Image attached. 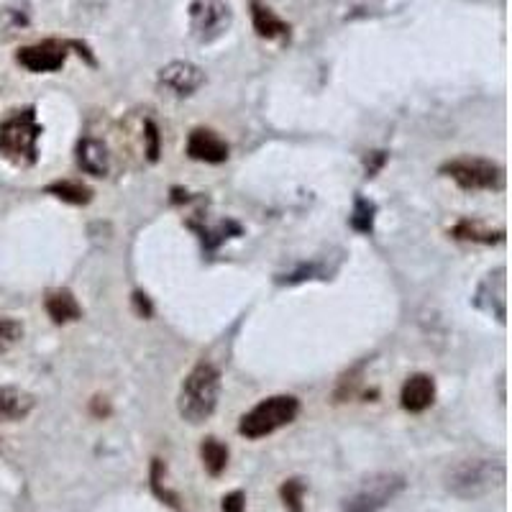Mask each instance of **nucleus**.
I'll list each match as a JSON object with an SVG mask.
<instances>
[{
    "mask_svg": "<svg viewBox=\"0 0 512 512\" xmlns=\"http://www.w3.org/2000/svg\"><path fill=\"white\" fill-rule=\"evenodd\" d=\"M44 134L34 105L8 111L0 121V157L13 167H31L39 159V139Z\"/></svg>",
    "mask_w": 512,
    "mask_h": 512,
    "instance_id": "1",
    "label": "nucleus"
},
{
    "mask_svg": "<svg viewBox=\"0 0 512 512\" xmlns=\"http://www.w3.org/2000/svg\"><path fill=\"white\" fill-rule=\"evenodd\" d=\"M218 397H221V372L210 361H200L182 382L177 410H180L182 420H187L190 425H200L216 413Z\"/></svg>",
    "mask_w": 512,
    "mask_h": 512,
    "instance_id": "2",
    "label": "nucleus"
},
{
    "mask_svg": "<svg viewBox=\"0 0 512 512\" xmlns=\"http://www.w3.org/2000/svg\"><path fill=\"white\" fill-rule=\"evenodd\" d=\"M505 482V464L500 459H464L446 472V489L459 500H479Z\"/></svg>",
    "mask_w": 512,
    "mask_h": 512,
    "instance_id": "3",
    "label": "nucleus"
},
{
    "mask_svg": "<svg viewBox=\"0 0 512 512\" xmlns=\"http://www.w3.org/2000/svg\"><path fill=\"white\" fill-rule=\"evenodd\" d=\"M300 413V402L292 395H274L262 400L259 405L249 410V413L241 418L239 433L251 441H259L264 436H272L274 431H280L285 425H290L292 420Z\"/></svg>",
    "mask_w": 512,
    "mask_h": 512,
    "instance_id": "4",
    "label": "nucleus"
},
{
    "mask_svg": "<svg viewBox=\"0 0 512 512\" xmlns=\"http://www.w3.org/2000/svg\"><path fill=\"white\" fill-rule=\"evenodd\" d=\"M446 177L456 182L461 190H502L505 187V169L492 159L459 157L441 167Z\"/></svg>",
    "mask_w": 512,
    "mask_h": 512,
    "instance_id": "5",
    "label": "nucleus"
},
{
    "mask_svg": "<svg viewBox=\"0 0 512 512\" xmlns=\"http://www.w3.org/2000/svg\"><path fill=\"white\" fill-rule=\"evenodd\" d=\"M187 18L192 39L198 44H213L231 31L233 8L228 0H192Z\"/></svg>",
    "mask_w": 512,
    "mask_h": 512,
    "instance_id": "6",
    "label": "nucleus"
},
{
    "mask_svg": "<svg viewBox=\"0 0 512 512\" xmlns=\"http://www.w3.org/2000/svg\"><path fill=\"white\" fill-rule=\"evenodd\" d=\"M405 477L395 472L372 474L359 484L354 495L346 497L341 512H379L390 505L402 489H405Z\"/></svg>",
    "mask_w": 512,
    "mask_h": 512,
    "instance_id": "7",
    "label": "nucleus"
},
{
    "mask_svg": "<svg viewBox=\"0 0 512 512\" xmlns=\"http://www.w3.org/2000/svg\"><path fill=\"white\" fill-rule=\"evenodd\" d=\"M72 39H44L29 44V47H21L16 52V62L24 67V70L34 72V75H47V72H59L70 57Z\"/></svg>",
    "mask_w": 512,
    "mask_h": 512,
    "instance_id": "8",
    "label": "nucleus"
},
{
    "mask_svg": "<svg viewBox=\"0 0 512 512\" xmlns=\"http://www.w3.org/2000/svg\"><path fill=\"white\" fill-rule=\"evenodd\" d=\"M157 82L159 88L177 95V98H190L205 85V72L192 62H169L159 70Z\"/></svg>",
    "mask_w": 512,
    "mask_h": 512,
    "instance_id": "9",
    "label": "nucleus"
},
{
    "mask_svg": "<svg viewBox=\"0 0 512 512\" xmlns=\"http://www.w3.org/2000/svg\"><path fill=\"white\" fill-rule=\"evenodd\" d=\"M505 267L489 272L482 280V285L477 287V295H474V305L479 310H484L487 315L497 318L500 323H505L507 318V277Z\"/></svg>",
    "mask_w": 512,
    "mask_h": 512,
    "instance_id": "10",
    "label": "nucleus"
},
{
    "mask_svg": "<svg viewBox=\"0 0 512 512\" xmlns=\"http://www.w3.org/2000/svg\"><path fill=\"white\" fill-rule=\"evenodd\" d=\"M251 24H254L256 36H262L267 41H290L292 36V26L287 24L285 18L280 13L274 11L272 6H267L264 0H251Z\"/></svg>",
    "mask_w": 512,
    "mask_h": 512,
    "instance_id": "11",
    "label": "nucleus"
},
{
    "mask_svg": "<svg viewBox=\"0 0 512 512\" xmlns=\"http://www.w3.org/2000/svg\"><path fill=\"white\" fill-rule=\"evenodd\" d=\"M187 157L205 164H223L228 159V144L210 128H195L187 139Z\"/></svg>",
    "mask_w": 512,
    "mask_h": 512,
    "instance_id": "12",
    "label": "nucleus"
},
{
    "mask_svg": "<svg viewBox=\"0 0 512 512\" xmlns=\"http://www.w3.org/2000/svg\"><path fill=\"white\" fill-rule=\"evenodd\" d=\"M77 167L90 177H105L111 172V152H108V146L103 144L95 136H82L77 141Z\"/></svg>",
    "mask_w": 512,
    "mask_h": 512,
    "instance_id": "13",
    "label": "nucleus"
},
{
    "mask_svg": "<svg viewBox=\"0 0 512 512\" xmlns=\"http://www.w3.org/2000/svg\"><path fill=\"white\" fill-rule=\"evenodd\" d=\"M436 402V382L431 374H413L405 379L400 392V405L408 413H425Z\"/></svg>",
    "mask_w": 512,
    "mask_h": 512,
    "instance_id": "14",
    "label": "nucleus"
},
{
    "mask_svg": "<svg viewBox=\"0 0 512 512\" xmlns=\"http://www.w3.org/2000/svg\"><path fill=\"white\" fill-rule=\"evenodd\" d=\"M36 400L21 387H0V423H18V420L29 418L34 410Z\"/></svg>",
    "mask_w": 512,
    "mask_h": 512,
    "instance_id": "15",
    "label": "nucleus"
},
{
    "mask_svg": "<svg viewBox=\"0 0 512 512\" xmlns=\"http://www.w3.org/2000/svg\"><path fill=\"white\" fill-rule=\"evenodd\" d=\"M47 313L57 326H67L82 318V308L70 290H54L47 295Z\"/></svg>",
    "mask_w": 512,
    "mask_h": 512,
    "instance_id": "16",
    "label": "nucleus"
},
{
    "mask_svg": "<svg viewBox=\"0 0 512 512\" xmlns=\"http://www.w3.org/2000/svg\"><path fill=\"white\" fill-rule=\"evenodd\" d=\"M451 233H454V239L459 241H472V244H484V246L502 244V241H505V231H492V228L484 226L482 221H474V218H464V221H459L454 228H451Z\"/></svg>",
    "mask_w": 512,
    "mask_h": 512,
    "instance_id": "17",
    "label": "nucleus"
},
{
    "mask_svg": "<svg viewBox=\"0 0 512 512\" xmlns=\"http://www.w3.org/2000/svg\"><path fill=\"white\" fill-rule=\"evenodd\" d=\"M200 459H203L205 472H208L210 477H221L228 466V446L213 436L205 438V441L200 443Z\"/></svg>",
    "mask_w": 512,
    "mask_h": 512,
    "instance_id": "18",
    "label": "nucleus"
},
{
    "mask_svg": "<svg viewBox=\"0 0 512 512\" xmlns=\"http://www.w3.org/2000/svg\"><path fill=\"white\" fill-rule=\"evenodd\" d=\"M31 24V11L26 3L0 8V39H11Z\"/></svg>",
    "mask_w": 512,
    "mask_h": 512,
    "instance_id": "19",
    "label": "nucleus"
},
{
    "mask_svg": "<svg viewBox=\"0 0 512 512\" xmlns=\"http://www.w3.org/2000/svg\"><path fill=\"white\" fill-rule=\"evenodd\" d=\"M47 192L70 205H88L90 200H93V190H90L88 185H82V182H75V180L52 182V185H47Z\"/></svg>",
    "mask_w": 512,
    "mask_h": 512,
    "instance_id": "20",
    "label": "nucleus"
},
{
    "mask_svg": "<svg viewBox=\"0 0 512 512\" xmlns=\"http://www.w3.org/2000/svg\"><path fill=\"white\" fill-rule=\"evenodd\" d=\"M374 213H377V208H374L372 200L367 198H356L354 200V213H351V228L359 233H372L374 228Z\"/></svg>",
    "mask_w": 512,
    "mask_h": 512,
    "instance_id": "21",
    "label": "nucleus"
},
{
    "mask_svg": "<svg viewBox=\"0 0 512 512\" xmlns=\"http://www.w3.org/2000/svg\"><path fill=\"white\" fill-rule=\"evenodd\" d=\"M305 482L303 479H287L285 484H282L280 495L282 500H285V507L290 512H303V497H305Z\"/></svg>",
    "mask_w": 512,
    "mask_h": 512,
    "instance_id": "22",
    "label": "nucleus"
},
{
    "mask_svg": "<svg viewBox=\"0 0 512 512\" xmlns=\"http://www.w3.org/2000/svg\"><path fill=\"white\" fill-rule=\"evenodd\" d=\"M152 489H154V495H157L164 505L180 510V500H177V495H172V492L167 489V484H164V464L159 459H154L152 464Z\"/></svg>",
    "mask_w": 512,
    "mask_h": 512,
    "instance_id": "23",
    "label": "nucleus"
},
{
    "mask_svg": "<svg viewBox=\"0 0 512 512\" xmlns=\"http://www.w3.org/2000/svg\"><path fill=\"white\" fill-rule=\"evenodd\" d=\"M21 336H24V326L16 318H0V354L13 349Z\"/></svg>",
    "mask_w": 512,
    "mask_h": 512,
    "instance_id": "24",
    "label": "nucleus"
},
{
    "mask_svg": "<svg viewBox=\"0 0 512 512\" xmlns=\"http://www.w3.org/2000/svg\"><path fill=\"white\" fill-rule=\"evenodd\" d=\"M144 139H146V159L157 162L159 159V131L152 121L144 123Z\"/></svg>",
    "mask_w": 512,
    "mask_h": 512,
    "instance_id": "25",
    "label": "nucleus"
},
{
    "mask_svg": "<svg viewBox=\"0 0 512 512\" xmlns=\"http://www.w3.org/2000/svg\"><path fill=\"white\" fill-rule=\"evenodd\" d=\"M221 510L223 512H246V495H244V492H241V489H236V492H231V495L223 497Z\"/></svg>",
    "mask_w": 512,
    "mask_h": 512,
    "instance_id": "26",
    "label": "nucleus"
},
{
    "mask_svg": "<svg viewBox=\"0 0 512 512\" xmlns=\"http://www.w3.org/2000/svg\"><path fill=\"white\" fill-rule=\"evenodd\" d=\"M387 162V154L384 152H372L367 157V175L369 177H374L379 172V167H382V164Z\"/></svg>",
    "mask_w": 512,
    "mask_h": 512,
    "instance_id": "27",
    "label": "nucleus"
},
{
    "mask_svg": "<svg viewBox=\"0 0 512 512\" xmlns=\"http://www.w3.org/2000/svg\"><path fill=\"white\" fill-rule=\"evenodd\" d=\"M134 303H136V310H139L141 318H149V315H152V303H149V297L141 295V292H136Z\"/></svg>",
    "mask_w": 512,
    "mask_h": 512,
    "instance_id": "28",
    "label": "nucleus"
}]
</instances>
